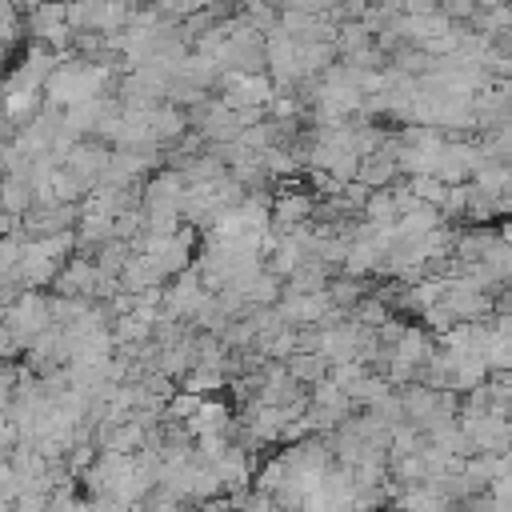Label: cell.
<instances>
[{"label":"cell","mask_w":512,"mask_h":512,"mask_svg":"<svg viewBox=\"0 0 512 512\" xmlns=\"http://www.w3.org/2000/svg\"><path fill=\"white\" fill-rule=\"evenodd\" d=\"M308 212H312V200H308V196H288V200L276 204V224H288V228H292V224H300Z\"/></svg>","instance_id":"5b68a950"},{"label":"cell","mask_w":512,"mask_h":512,"mask_svg":"<svg viewBox=\"0 0 512 512\" xmlns=\"http://www.w3.org/2000/svg\"><path fill=\"white\" fill-rule=\"evenodd\" d=\"M440 12L456 24V20H472L476 16V4L472 0H440Z\"/></svg>","instance_id":"ba28073f"},{"label":"cell","mask_w":512,"mask_h":512,"mask_svg":"<svg viewBox=\"0 0 512 512\" xmlns=\"http://www.w3.org/2000/svg\"><path fill=\"white\" fill-rule=\"evenodd\" d=\"M112 4H124V8H132V4H136V0H112Z\"/></svg>","instance_id":"7c38bea8"},{"label":"cell","mask_w":512,"mask_h":512,"mask_svg":"<svg viewBox=\"0 0 512 512\" xmlns=\"http://www.w3.org/2000/svg\"><path fill=\"white\" fill-rule=\"evenodd\" d=\"M476 8H496V4H508V0H472Z\"/></svg>","instance_id":"30bf717a"},{"label":"cell","mask_w":512,"mask_h":512,"mask_svg":"<svg viewBox=\"0 0 512 512\" xmlns=\"http://www.w3.org/2000/svg\"><path fill=\"white\" fill-rule=\"evenodd\" d=\"M28 32L32 40L48 44L52 52L56 48H68L72 44V24H68V4L64 0H44L28 12Z\"/></svg>","instance_id":"7a4b0ae2"},{"label":"cell","mask_w":512,"mask_h":512,"mask_svg":"<svg viewBox=\"0 0 512 512\" xmlns=\"http://www.w3.org/2000/svg\"><path fill=\"white\" fill-rule=\"evenodd\" d=\"M20 28H24V16H20L16 0H0V40L12 44L20 36Z\"/></svg>","instance_id":"52a82bcc"},{"label":"cell","mask_w":512,"mask_h":512,"mask_svg":"<svg viewBox=\"0 0 512 512\" xmlns=\"http://www.w3.org/2000/svg\"><path fill=\"white\" fill-rule=\"evenodd\" d=\"M264 64H268V80H272V84H292V80L304 76V72H300L296 40H292L288 32H280V28H272L268 40H264Z\"/></svg>","instance_id":"3957f363"},{"label":"cell","mask_w":512,"mask_h":512,"mask_svg":"<svg viewBox=\"0 0 512 512\" xmlns=\"http://www.w3.org/2000/svg\"><path fill=\"white\" fill-rule=\"evenodd\" d=\"M324 364H328V360H324L320 352H300L288 372H292L296 380H320V376H324Z\"/></svg>","instance_id":"8992f818"},{"label":"cell","mask_w":512,"mask_h":512,"mask_svg":"<svg viewBox=\"0 0 512 512\" xmlns=\"http://www.w3.org/2000/svg\"><path fill=\"white\" fill-rule=\"evenodd\" d=\"M396 168H400V164H396V156H392V152H388V156H384V152H376V156L360 160L356 176H360L364 184H384V180H388V176H392Z\"/></svg>","instance_id":"277c9868"},{"label":"cell","mask_w":512,"mask_h":512,"mask_svg":"<svg viewBox=\"0 0 512 512\" xmlns=\"http://www.w3.org/2000/svg\"><path fill=\"white\" fill-rule=\"evenodd\" d=\"M108 84V68L96 64V60H72V64H56L52 76H48V92H52V104H84V100H96L100 88Z\"/></svg>","instance_id":"6da1fadb"},{"label":"cell","mask_w":512,"mask_h":512,"mask_svg":"<svg viewBox=\"0 0 512 512\" xmlns=\"http://www.w3.org/2000/svg\"><path fill=\"white\" fill-rule=\"evenodd\" d=\"M436 4H440V0H436Z\"/></svg>","instance_id":"4fadbf2b"},{"label":"cell","mask_w":512,"mask_h":512,"mask_svg":"<svg viewBox=\"0 0 512 512\" xmlns=\"http://www.w3.org/2000/svg\"><path fill=\"white\" fill-rule=\"evenodd\" d=\"M200 8H216V4H224V0H196Z\"/></svg>","instance_id":"8fae6325"},{"label":"cell","mask_w":512,"mask_h":512,"mask_svg":"<svg viewBox=\"0 0 512 512\" xmlns=\"http://www.w3.org/2000/svg\"><path fill=\"white\" fill-rule=\"evenodd\" d=\"M200 4L196 0H156V12H164V16H172V20H180V16H192Z\"/></svg>","instance_id":"9c48e42d"}]
</instances>
